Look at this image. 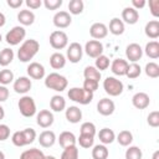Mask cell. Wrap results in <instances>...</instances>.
Wrapping results in <instances>:
<instances>
[{"instance_id":"cell-32","label":"cell","mask_w":159,"mask_h":159,"mask_svg":"<svg viewBox=\"0 0 159 159\" xmlns=\"http://www.w3.org/2000/svg\"><path fill=\"white\" fill-rule=\"evenodd\" d=\"M14 56H15V53H14V51L11 48H9V47L2 48L0 51V66H2V67L9 66L12 62Z\"/></svg>"},{"instance_id":"cell-53","label":"cell","mask_w":159,"mask_h":159,"mask_svg":"<svg viewBox=\"0 0 159 159\" xmlns=\"http://www.w3.org/2000/svg\"><path fill=\"white\" fill-rule=\"evenodd\" d=\"M6 4L12 9H19L22 5V0H7Z\"/></svg>"},{"instance_id":"cell-7","label":"cell","mask_w":159,"mask_h":159,"mask_svg":"<svg viewBox=\"0 0 159 159\" xmlns=\"http://www.w3.org/2000/svg\"><path fill=\"white\" fill-rule=\"evenodd\" d=\"M25 36H26V30H25V27L19 25V26H14L10 31L6 32V35H5V41H6L9 45H11V46H16V45H19L20 42L24 41Z\"/></svg>"},{"instance_id":"cell-58","label":"cell","mask_w":159,"mask_h":159,"mask_svg":"<svg viewBox=\"0 0 159 159\" xmlns=\"http://www.w3.org/2000/svg\"><path fill=\"white\" fill-rule=\"evenodd\" d=\"M0 159H5V154L1 150H0Z\"/></svg>"},{"instance_id":"cell-15","label":"cell","mask_w":159,"mask_h":159,"mask_svg":"<svg viewBox=\"0 0 159 159\" xmlns=\"http://www.w3.org/2000/svg\"><path fill=\"white\" fill-rule=\"evenodd\" d=\"M114 109H116V104L109 98H102L97 103V112L102 116H106V117L111 116V114H113Z\"/></svg>"},{"instance_id":"cell-20","label":"cell","mask_w":159,"mask_h":159,"mask_svg":"<svg viewBox=\"0 0 159 159\" xmlns=\"http://www.w3.org/2000/svg\"><path fill=\"white\" fill-rule=\"evenodd\" d=\"M128 62L123 58H116L113 60V62L111 63V71L113 72V75L116 76H125L127 68H128Z\"/></svg>"},{"instance_id":"cell-8","label":"cell","mask_w":159,"mask_h":159,"mask_svg":"<svg viewBox=\"0 0 159 159\" xmlns=\"http://www.w3.org/2000/svg\"><path fill=\"white\" fill-rule=\"evenodd\" d=\"M50 45L55 50H62L68 45V36L62 30H55L50 35Z\"/></svg>"},{"instance_id":"cell-16","label":"cell","mask_w":159,"mask_h":159,"mask_svg":"<svg viewBox=\"0 0 159 159\" xmlns=\"http://www.w3.org/2000/svg\"><path fill=\"white\" fill-rule=\"evenodd\" d=\"M89 35L94 40H98L99 41L101 39H104L108 35V27L103 22H94L89 27Z\"/></svg>"},{"instance_id":"cell-14","label":"cell","mask_w":159,"mask_h":159,"mask_svg":"<svg viewBox=\"0 0 159 159\" xmlns=\"http://www.w3.org/2000/svg\"><path fill=\"white\" fill-rule=\"evenodd\" d=\"M53 120H55L53 114L48 109H41L37 113V116H36V123L41 128H48V127H51L53 124Z\"/></svg>"},{"instance_id":"cell-57","label":"cell","mask_w":159,"mask_h":159,"mask_svg":"<svg viewBox=\"0 0 159 159\" xmlns=\"http://www.w3.org/2000/svg\"><path fill=\"white\" fill-rule=\"evenodd\" d=\"M43 159H56L53 155H45V158Z\"/></svg>"},{"instance_id":"cell-17","label":"cell","mask_w":159,"mask_h":159,"mask_svg":"<svg viewBox=\"0 0 159 159\" xmlns=\"http://www.w3.org/2000/svg\"><path fill=\"white\" fill-rule=\"evenodd\" d=\"M27 75L32 80H42L45 77V67L39 62H31L27 68Z\"/></svg>"},{"instance_id":"cell-39","label":"cell","mask_w":159,"mask_h":159,"mask_svg":"<svg viewBox=\"0 0 159 159\" xmlns=\"http://www.w3.org/2000/svg\"><path fill=\"white\" fill-rule=\"evenodd\" d=\"M11 82H14V72L11 70H1L0 71V84L1 86H7Z\"/></svg>"},{"instance_id":"cell-48","label":"cell","mask_w":159,"mask_h":159,"mask_svg":"<svg viewBox=\"0 0 159 159\" xmlns=\"http://www.w3.org/2000/svg\"><path fill=\"white\" fill-rule=\"evenodd\" d=\"M149 10L154 17L159 16V0H149Z\"/></svg>"},{"instance_id":"cell-35","label":"cell","mask_w":159,"mask_h":159,"mask_svg":"<svg viewBox=\"0 0 159 159\" xmlns=\"http://www.w3.org/2000/svg\"><path fill=\"white\" fill-rule=\"evenodd\" d=\"M83 76H84V80H93L97 82H99L101 80V72L94 66H87L83 71Z\"/></svg>"},{"instance_id":"cell-46","label":"cell","mask_w":159,"mask_h":159,"mask_svg":"<svg viewBox=\"0 0 159 159\" xmlns=\"http://www.w3.org/2000/svg\"><path fill=\"white\" fill-rule=\"evenodd\" d=\"M98 83L97 81H93V80H84L83 81V89H86L87 92H91V93H94L97 89H98Z\"/></svg>"},{"instance_id":"cell-24","label":"cell","mask_w":159,"mask_h":159,"mask_svg":"<svg viewBox=\"0 0 159 159\" xmlns=\"http://www.w3.org/2000/svg\"><path fill=\"white\" fill-rule=\"evenodd\" d=\"M65 116H66V119L70 123L76 124V123H78L82 119V111L77 106H71V107H68L66 109Z\"/></svg>"},{"instance_id":"cell-27","label":"cell","mask_w":159,"mask_h":159,"mask_svg":"<svg viewBox=\"0 0 159 159\" xmlns=\"http://www.w3.org/2000/svg\"><path fill=\"white\" fill-rule=\"evenodd\" d=\"M109 32L116 35V36H119L124 32V22L118 19V17H113L111 21H109V27H108Z\"/></svg>"},{"instance_id":"cell-25","label":"cell","mask_w":159,"mask_h":159,"mask_svg":"<svg viewBox=\"0 0 159 159\" xmlns=\"http://www.w3.org/2000/svg\"><path fill=\"white\" fill-rule=\"evenodd\" d=\"M144 32L152 40L158 39L159 37V21L158 20H152V21L147 22L145 27H144Z\"/></svg>"},{"instance_id":"cell-42","label":"cell","mask_w":159,"mask_h":159,"mask_svg":"<svg viewBox=\"0 0 159 159\" xmlns=\"http://www.w3.org/2000/svg\"><path fill=\"white\" fill-rule=\"evenodd\" d=\"M80 134L94 137L96 135V125L92 122H84V123H82L81 124V128H80Z\"/></svg>"},{"instance_id":"cell-40","label":"cell","mask_w":159,"mask_h":159,"mask_svg":"<svg viewBox=\"0 0 159 159\" xmlns=\"http://www.w3.org/2000/svg\"><path fill=\"white\" fill-rule=\"evenodd\" d=\"M140 73H142V68H140V66H139L137 62L128 65V68H127V72H125V76H127L128 78L134 80V78L139 77Z\"/></svg>"},{"instance_id":"cell-52","label":"cell","mask_w":159,"mask_h":159,"mask_svg":"<svg viewBox=\"0 0 159 159\" xmlns=\"http://www.w3.org/2000/svg\"><path fill=\"white\" fill-rule=\"evenodd\" d=\"M145 1L144 0H132V7L133 9H135L137 11L139 10V9H143L144 6H145Z\"/></svg>"},{"instance_id":"cell-2","label":"cell","mask_w":159,"mask_h":159,"mask_svg":"<svg viewBox=\"0 0 159 159\" xmlns=\"http://www.w3.org/2000/svg\"><path fill=\"white\" fill-rule=\"evenodd\" d=\"M36 139V132L32 128H25L22 130H17L12 134L11 142L16 147H25L31 144Z\"/></svg>"},{"instance_id":"cell-29","label":"cell","mask_w":159,"mask_h":159,"mask_svg":"<svg viewBox=\"0 0 159 159\" xmlns=\"http://www.w3.org/2000/svg\"><path fill=\"white\" fill-rule=\"evenodd\" d=\"M144 52L149 58H153V60L158 58L159 57V42L155 40L149 41L144 47Z\"/></svg>"},{"instance_id":"cell-50","label":"cell","mask_w":159,"mask_h":159,"mask_svg":"<svg viewBox=\"0 0 159 159\" xmlns=\"http://www.w3.org/2000/svg\"><path fill=\"white\" fill-rule=\"evenodd\" d=\"M25 4H26V6H27L29 9L36 10V9L41 7L42 1H41V0H26V1H25Z\"/></svg>"},{"instance_id":"cell-44","label":"cell","mask_w":159,"mask_h":159,"mask_svg":"<svg viewBox=\"0 0 159 159\" xmlns=\"http://www.w3.org/2000/svg\"><path fill=\"white\" fill-rule=\"evenodd\" d=\"M77 142H78L80 147H82V148H84V149H88V148L93 147V143H94V137L80 134V137H78Z\"/></svg>"},{"instance_id":"cell-51","label":"cell","mask_w":159,"mask_h":159,"mask_svg":"<svg viewBox=\"0 0 159 159\" xmlns=\"http://www.w3.org/2000/svg\"><path fill=\"white\" fill-rule=\"evenodd\" d=\"M9 94H10V92H9L7 87L0 84V103H1V102H5V101L9 98Z\"/></svg>"},{"instance_id":"cell-54","label":"cell","mask_w":159,"mask_h":159,"mask_svg":"<svg viewBox=\"0 0 159 159\" xmlns=\"http://www.w3.org/2000/svg\"><path fill=\"white\" fill-rule=\"evenodd\" d=\"M5 22H6V17L2 12H0V27H2L5 25Z\"/></svg>"},{"instance_id":"cell-19","label":"cell","mask_w":159,"mask_h":159,"mask_svg":"<svg viewBox=\"0 0 159 159\" xmlns=\"http://www.w3.org/2000/svg\"><path fill=\"white\" fill-rule=\"evenodd\" d=\"M150 103V98L145 92H137L132 97V104L137 109H145Z\"/></svg>"},{"instance_id":"cell-5","label":"cell","mask_w":159,"mask_h":159,"mask_svg":"<svg viewBox=\"0 0 159 159\" xmlns=\"http://www.w3.org/2000/svg\"><path fill=\"white\" fill-rule=\"evenodd\" d=\"M103 89L111 97H117V96L122 94V92L124 89V84L120 80L112 77V76H108L103 81Z\"/></svg>"},{"instance_id":"cell-23","label":"cell","mask_w":159,"mask_h":159,"mask_svg":"<svg viewBox=\"0 0 159 159\" xmlns=\"http://www.w3.org/2000/svg\"><path fill=\"white\" fill-rule=\"evenodd\" d=\"M17 21L21 24V26H30L35 21V14L29 9L20 10L17 14Z\"/></svg>"},{"instance_id":"cell-26","label":"cell","mask_w":159,"mask_h":159,"mask_svg":"<svg viewBox=\"0 0 159 159\" xmlns=\"http://www.w3.org/2000/svg\"><path fill=\"white\" fill-rule=\"evenodd\" d=\"M50 65L53 70H61L66 65V57L61 52H53L50 56Z\"/></svg>"},{"instance_id":"cell-28","label":"cell","mask_w":159,"mask_h":159,"mask_svg":"<svg viewBox=\"0 0 159 159\" xmlns=\"http://www.w3.org/2000/svg\"><path fill=\"white\" fill-rule=\"evenodd\" d=\"M98 138H99V142H101L102 144L107 145V144H111V143L114 142L116 134H114V132H113L112 129H109V128H102V129L99 130V133H98Z\"/></svg>"},{"instance_id":"cell-47","label":"cell","mask_w":159,"mask_h":159,"mask_svg":"<svg viewBox=\"0 0 159 159\" xmlns=\"http://www.w3.org/2000/svg\"><path fill=\"white\" fill-rule=\"evenodd\" d=\"M62 0H43V5L47 10H57L62 5Z\"/></svg>"},{"instance_id":"cell-12","label":"cell","mask_w":159,"mask_h":159,"mask_svg":"<svg viewBox=\"0 0 159 159\" xmlns=\"http://www.w3.org/2000/svg\"><path fill=\"white\" fill-rule=\"evenodd\" d=\"M12 87H14V91H15L16 93L25 96V93H27V92L31 89L32 82H31L30 77L21 76V77H19V78H16V80L14 81V86H12Z\"/></svg>"},{"instance_id":"cell-38","label":"cell","mask_w":159,"mask_h":159,"mask_svg":"<svg viewBox=\"0 0 159 159\" xmlns=\"http://www.w3.org/2000/svg\"><path fill=\"white\" fill-rule=\"evenodd\" d=\"M144 72L148 77L150 78H157L159 77V65L155 63V62H148L145 65V68H144Z\"/></svg>"},{"instance_id":"cell-22","label":"cell","mask_w":159,"mask_h":159,"mask_svg":"<svg viewBox=\"0 0 159 159\" xmlns=\"http://www.w3.org/2000/svg\"><path fill=\"white\" fill-rule=\"evenodd\" d=\"M58 143H60V145L65 149V148H67V147H72V145H76V143H77V139H76V137H75V134L72 133V132H68V130H65V132H62L61 134H60V137H58Z\"/></svg>"},{"instance_id":"cell-11","label":"cell","mask_w":159,"mask_h":159,"mask_svg":"<svg viewBox=\"0 0 159 159\" xmlns=\"http://www.w3.org/2000/svg\"><path fill=\"white\" fill-rule=\"evenodd\" d=\"M52 20H53V25L56 27H58V29H66L72 22V17H71L70 12L68 11H63V10L57 11L53 15V19Z\"/></svg>"},{"instance_id":"cell-31","label":"cell","mask_w":159,"mask_h":159,"mask_svg":"<svg viewBox=\"0 0 159 159\" xmlns=\"http://www.w3.org/2000/svg\"><path fill=\"white\" fill-rule=\"evenodd\" d=\"M43 158H45L43 152L37 148L26 149L20 154V159H43Z\"/></svg>"},{"instance_id":"cell-55","label":"cell","mask_w":159,"mask_h":159,"mask_svg":"<svg viewBox=\"0 0 159 159\" xmlns=\"http://www.w3.org/2000/svg\"><path fill=\"white\" fill-rule=\"evenodd\" d=\"M4 117H5V111H4L2 106L0 104V120H1V119H4Z\"/></svg>"},{"instance_id":"cell-18","label":"cell","mask_w":159,"mask_h":159,"mask_svg":"<svg viewBox=\"0 0 159 159\" xmlns=\"http://www.w3.org/2000/svg\"><path fill=\"white\" fill-rule=\"evenodd\" d=\"M139 20V12L133 9L132 6H127L122 10V21L129 25H134L137 24Z\"/></svg>"},{"instance_id":"cell-41","label":"cell","mask_w":159,"mask_h":159,"mask_svg":"<svg viewBox=\"0 0 159 159\" xmlns=\"http://www.w3.org/2000/svg\"><path fill=\"white\" fill-rule=\"evenodd\" d=\"M60 159H78V149L76 145L67 147L63 149Z\"/></svg>"},{"instance_id":"cell-30","label":"cell","mask_w":159,"mask_h":159,"mask_svg":"<svg viewBox=\"0 0 159 159\" xmlns=\"http://www.w3.org/2000/svg\"><path fill=\"white\" fill-rule=\"evenodd\" d=\"M50 107L53 112H62L66 108V99L62 96L55 94L50 99Z\"/></svg>"},{"instance_id":"cell-34","label":"cell","mask_w":159,"mask_h":159,"mask_svg":"<svg viewBox=\"0 0 159 159\" xmlns=\"http://www.w3.org/2000/svg\"><path fill=\"white\" fill-rule=\"evenodd\" d=\"M117 142L122 145V147H129L133 142V134L129 132V130H120L117 135Z\"/></svg>"},{"instance_id":"cell-37","label":"cell","mask_w":159,"mask_h":159,"mask_svg":"<svg viewBox=\"0 0 159 159\" xmlns=\"http://www.w3.org/2000/svg\"><path fill=\"white\" fill-rule=\"evenodd\" d=\"M142 149L137 145H129L125 150V159H142Z\"/></svg>"},{"instance_id":"cell-13","label":"cell","mask_w":159,"mask_h":159,"mask_svg":"<svg viewBox=\"0 0 159 159\" xmlns=\"http://www.w3.org/2000/svg\"><path fill=\"white\" fill-rule=\"evenodd\" d=\"M125 56L127 58L132 62V63H135L137 61H139L143 56V48L140 47L139 43H129L127 47H125Z\"/></svg>"},{"instance_id":"cell-56","label":"cell","mask_w":159,"mask_h":159,"mask_svg":"<svg viewBox=\"0 0 159 159\" xmlns=\"http://www.w3.org/2000/svg\"><path fill=\"white\" fill-rule=\"evenodd\" d=\"M152 159H159V150H155V152L153 153Z\"/></svg>"},{"instance_id":"cell-6","label":"cell","mask_w":159,"mask_h":159,"mask_svg":"<svg viewBox=\"0 0 159 159\" xmlns=\"http://www.w3.org/2000/svg\"><path fill=\"white\" fill-rule=\"evenodd\" d=\"M17 107L20 113L26 118H30L36 114V103L34 98L30 96H22L17 102Z\"/></svg>"},{"instance_id":"cell-49","label":"cell","mask_w":159,"mask_h":159,"mask_svg":"<svg viewBox=\"0 0 159 159\" xmlns=\"http://www.w3.org/2000/svg\"><path fill=\"white\" fill-rule=\"evenodd\" d=\"M10 137V128L6 124H0V142L6 140Z\"/></svg>"},{"instance_id":"cell-33","label":"cell","mask_w":159,"mask_h":159,"mask_svg":"<svg viewBox=\"0 0 159 159\" xmlns=\"http://www.w3.org/2000/svg\"><path fill=\"white\" fill-rule=\"evenodd\" d=\"M109 152L104 144H97L92 149V158L93 159H107Z\"/></svg>"},{"instance_id":"cell-36","label":"cell","mask_w":159,"mask_h":159,"mask_svg":"<svg viewBox=\"0 0 159 159\" xmlns=\"http://www.w3.org/2000/svg\"><path fill=\"white\" fill-rule=\"evenodd\" d=\"M84 9V4L82 0H71L68 2V10H70V15H80L83 12Z\"/></svg>"},{"instance_id":"cell-59","label":"cell","mask_w":159,"mask_h":159,"mask_svg":"<svg viewBox=\"0 0 159 159\" xmlns=\"http://www.w3.org/2000/svg\"><path fill=\"white\" fill-rule=\"evenodd\" d=\"M2 41V36H1V34H0V42Z\"/></svg>"},{"instance_id":"cell-43","label":"cell","mask_w":159,"mask_h":159,"mask_svg":"<svg viewBox=\"0 0 159 159\" xmlns=\"http://www.w3.org/2000/svg\"><path fill=\"white\" fill-rule=\"evenodd\" d=\"M111 62H109V58L104 55H101L96 58V62H94V67L101 72V71H106L108 67H109Z\"/></svg>"},{"instance_id":"cell-4","label":"cell","mask_w":159,"mask_h":159,"mask_svg":"<svg viewBox=\"0 0 159 159\" xmlns=\"http://www.w3.org/2000/svg\"><path fill=\"white\" fill-rule=\"evenodd\" d=\"M67 96L71 101H73L76 103H80V104H88L93 99V93L87 92L86 89L80 88V87L70 88L68 92H67Z\"/></svg>"},{"instance_id":"cell-9","label":"cell","mask_w":159,"mask_h":159,"mask_svg":"<svg viewBox=\"0 0 159 159\" xmlns=\"http://www.w3.org/2000/svg\"><path fill=\"white\" fill-rule=\"evenodd\" d=\"M66 56H67V60L72 63H77L82 60V56H83V48L81 46V43L78 42H71L70 46L67 47V51H66Z\"/></svg>"},{"instance_id":"cell-3","label":"cell","mask_w":159,"mask_h":159,"mask_svg":"<svg viewBox=\"0 0 159 159\" xmlns=\"http://www.w3.org/2000/svg\"><path fill=\"white\" fill-rule=\"evenodd\" d=\"M67 84H68L67 78L57 72H52L45 77V86L48 89H53L56 92H62L67 88Z\"/></svg>"},{"instance_id":"cell-10","label":"cell","mask_w":159,"mask_h":159,"mask_svg":"<svg viewBox=\"0 0 159 159\" xmlns=\"http://www.w3.org/2000/svg\"><path fill=\"white\" fill-rule=\"evenodd\" d=\"M83 51L92 58H97L98 56L103 55V43L98 40H89L86 42Z\"/></svg>"},{"instance_id":"cell-21","label":"cell","mask_w":159,"mask_h":159,"mask_svg":"<svg viewBox=\"0 0 159 159\" xmlns=\"http://www.w3.org/2000/svg\"><path fill=\"white\" fill-rule=\"evenodd\" d=\"M56 142V134L52 130H43L39 135V143L43 148H50Z\"/></svg>"},{"instance_id":"cell-1","label":"cell","mask_w":159,"mask_h":159,"mask_svg":"<svg viewBox=\"0 0 159 159\" xmlns=\"http://www.w3.org/2000/svg\"><path fill=\"white\" fill-rule=\"evenodd\" d=\"M39 50H40V43L37 40H34V39L25 40L21 43L20 48L17 50V58L21 62H29L36 56Z\"/></svg>"},{"instance_id":"cell-45","label":"cell","mask_w":159,"mask_h":159,"mask_svg":"<svg viewBox=\"0 0 159 159\" xmlns=\"http://www.w3.org/2000/svg\"><path fill=\"white\" fill-rule=\"evenodd\" d=\"M147 122H148V124H149L150 127H153V128L159 127V112H158V111L150 112V113L148 114V117H147Z\"/></svg>"}]
</instances>
